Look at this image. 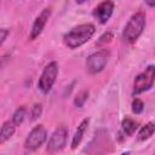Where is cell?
<instances>
[{"label": "cell", "instance_id": "cell-1", "mask_svg": "<svg viewBox=\"0 0 155 155\" xmlns=\"http://www.w3.org/2000/svg\"><path fill=\"white\" fill-rule=\"evenodd\" d=\"M94 31H96V28L91 23L79 24V25L74 27L73 29H70L63 36V41H64L65 46L74 50V48L80 47L81 45L86 44L93 36Z\"/></svg>", "mask_w": 155, "mask_h": 155}, {"label": "cell", "instance_id": "cell-2", "mask_svg": "<svg viewBox=\"0 0 155 155\" xmlns=\"http://www.w3.org/2000/svg\"><path fill=\"white\" fill-rule=\"evenodd\" d=\"M144 27H145V13L139 11L133 16H131L128 22L126 23L122 31V39L127 42H134L143 33Z\"/></svg>", "mask_w": 155, "mask_h": 155}, {"label": "cell", "instance_id": "cell-3", "mask_svg": "<svg viewBox=\"0 0 155 155\" xmlns=\"http://www.w3.org/2000/svg\"><path fill=\"white\" fill-rule=\"evenodd\" d=\"M155 81V67L154 65H148L142 73H139L133 81V90L132 94L137 96L139 93H143L148 91Z\"/></svg>", "mask_w": 155, "mask_h": 155}, {"label": "cell", "instance_id": "cell-4", "mask_svg": "<svg viewBox=\"0 0 155 155\" xmlns=\"http://www.w3.org/2000/svg\"><path fill=\"white\" fill-rule=\"evenodd\" d=\"M58 75V64L57 62H51L48 63L42 73L41 76L39 78V82H38V87L42 93H48L56 81V78Z\"/></svg>", "mask_w": 155, "mask_h": 155}, {"label": "cell", "instance_id": "cell-5", "mask_svg": "<svg viewBox=\"0 0 155 155\" xmlns=\"http://www.w3.org/2000/svg\"><path fill=\"white\" fill-rule=\"evenodd\" d=\"M110 53L107 50H101L97 51L92 54H90L86 59V69L90 74H97L101 73L105 65L108 64Z\"/></svg>", "mask_w": 155, "mask_h": 155}, {"label": "cell", "instance_id": "cell-6", "mask_svg": "<svg viewBox=\"0 0 155 155\" xmlns=\"http://www.w3.org/2000/svg\"><path fill=\"white\" fill-rule=\"evenodd\" d=\"M67 138H68V130L65 126L61 125L58 126L53 133L51 134L48 143H47V151L53 154V153H58L61 150L64 149V147L67 145Z\"/></svg>", "mask_w": 155, "mask_h": 155}, {"label": "cell", "instance_id": "cell-7", "mask_svg": "<svg viewBox=\"0 0 155 155\" xmlns=\"http://www.w3.org/2000/svg\"><path fill=\"white\" fill-rule=\"evenodd\" d=\"M46 138H47L46 128L42 125H38L27 136L24 140V148L27 150H36L45 143Z\"/></svg>", "mask_w": 155, "mask_h": 155}, {"label": "cell", "instance_id": "cell-8", "mask_svg": "<svg viewBox=\"0 0 155 155\" xmlns=\"http://www.w3.org/2000/svg\"><path fill=\"white\" fill-rule=\"evenodd\" d=\"M113 12H114V2L113 1H109V0H105V1L99 2L93 8V16H94V18L101 24H105L110 19Z\"/></svg>", "mask_w": 155, "mask_h": 155}, {"label": "cell", "instance_id": "cell-9", "mask_svg": "<svg viewBox=\"0 0 155 155\" xmlns=\"http://www.w3.org/2000/svg\"><path fill=\"white\" fill-rule=\"evenodd\" d=\"M50 16H51V8L50 7H46V8H44L40 12V15L35 18V21H34V23L31 25L30 34H29V39L30 40L36 39L42 33V30H44V28H45L48 18H50Z\"/></svg>", "mask_w": 155, "mask_h": 155}, {"label": "cell", "instance_id": "cell-10", "mask_svg": "<svg viewBox=\"0 0 155 155\" xmlns=\"http://www.w3.org/2000/svg\"><path fill=\"white\" fill-rule=\"evenodd\" d=\"M88 124H90L88 119H84L80 122V125L78 126V128H76V131H75V133L73 136V139H71V149L78 148V145L81 143V140L84 138V134H85V132H86V130L88 127Z\"/></svg>", "mask_w": 155, "mask_h": 155}, {"label": "cell", "instance_id": "cell-11", "mask_svg": "<svg viewBox=\"0 0 155 155\" xmlns=\"http://www.w3.org/2000/svg\"><path fill=\"white\" fill-rule=\"evenodd\" d=\"M15 131H16V125L13 124V121L12 120L5 121L0 131V143H5L6 140H8L13 136Z\"/></svg>", "mask_w": 155, "mask_h": 155}, {"label": "cell", "instance_id": "cell-12", "mask_svg": "<svg viewBox=\"0 0 155 155\" xmlns=\"http://www.w3.org/2000/svg\"><path fill=\"white\" fill-rule=\"evenodd\" d=\"M138 127V124L131 117H125L121 122V132L125 136H132Z\"/></svg>", "mask_w": 155, "mask_h": 155}, {"label": "cell", "instance_id": "cell-13", "mask_svg": "<svg viewBox=\"0 0 155 155\" xmlns=\"http://www.w3.org/2000/svg\"><path fill=\"white\" fill-rule=\"evenodd\" d=\"M154 132H155V124L154 122H148L139 130V132L137 134V139L140 140V142L147 140L154 134Z\"/></svg>", "mask_w": 155, "mask_h": 155}, {"label": "cell", "instance_id": "cell-14", "mask_svg": "<svg viewBox=\"0 0 155 155\" xmlns=\"http://www.w3.org/2000/svg\"><path fill=\"white\" fill-rule=\"evenodd\" d=\"M25 114H27L25 107H19V108L15 111V114H13V116H12L13 124H15L16 126H19V125L23 122V120H24V117H25Z\"/></svg>", "mask_w": 155, "mask_h": 155}, {"label": "cell", "instance_id": "cell-15", "mask_svg": "<svg viewBox=\"0 0 155 155\" xmlns=\"http://www.w3.org/2000/svg\"><path fill=\"white\" fill-rule=\"evenodd\" d=\"M87 98H88V91L84 90V91L79 92L78 96H76L75 99H74V104H75V107H76V108H82L84 104H85V102L87 101Z\"/></svg>", "mask_w": 155, "mask_h": 155}, {"label": "cell", "instance_id": "cell-16", "mask_svg": "<svg viewBox=\"0 0 155 155\" xmlns=\"http://www.w3.org/2000/svg\"><path fill=\"white\" fill-rule=\"evenodd\" d=\"M143 109H144V103H143V101H140L139 98H134L133 102H132V111H133L136 115H138V114H140V113L143 111Z\"/></svg>", "mask_w": 155, "mask_h": 155}, {"label": "cell", "instance_id": "cell-17", "mask_svg": "<svg viewBox=\"0 0 155 155\" xmlns=\"http://www.w3.org/2000/svg\"><path fill=\"white\" fill-rule=\"evenodd\" d=\"M41 113H42V105L41 104H34L31 107V110H30V119L36 120L38 117H40Z\"/></svg>", "mask_w": 155, "mask_h": 155}, {"label": "cell", "instance_id": "cell-18", "mask_svg": "<svg viewBox=\"0 0 155 155\" xmlns=\"http://www.w3.org/2000/svg\"><path fill=\"white\" fill-rule=\"evenodd\" d=\"M8 29H6V28H2V29H0V45H2L4 44V41L6 40V36L8 35Z\"/></svg>", "mask_w": 155, "mask_h": 155}, {"label": "cell", "instance_id": "cell-19", "mask_svg": "<svg viewBox=\"0 0 155 155\" xmlns=\"http://www.w3.org/2000/svg\"><path fill=\"white\" fill-rule=\"evenodd\" d=\"M111 38H113V35H111V33H105L103 36H101L99 38V41H98V45H101L102 42H109L110 40H111Z\"/></svg>", "mask_w": 155, "mask_h": 155}, {"label": "cell", "instance_id": "cell-20", "mask_svg": "<svg viewBox=\"0 0 155 155\" xmlns=\"http://www.w3.org/2000/svg\"><path fill=\"white\" fill-rule=\"evenodd\" d=\"M121 155H131V154H130V153H128V151H126V153H122V154H121Z\"/></svg>", "mask_w": 155, "mask_h": 155}]
</instances>
